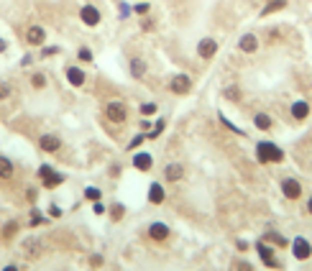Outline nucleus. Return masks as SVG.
<instances>
[{
  "mask_svg": "<svg viewBox=\"0 0 312 271\" xmlns=\"http://www.w3.org/2000/svg\"><path fill=\"white\" fill-rule=\"evenodd\" d=\"M80 59H82V62H92V52L87 49V46H82V49H80Z\"/></svg>",
  "mask_w": 312,
  "mask_h": 271,
  "instance_id": "32",
  "label": "nucleus"
},
{
  "mask_svg": "<svg viewBox=\"0 0 312 271\" xmlns=\"http://www.w3.org/2000/svg\"><path fill=\"white\" fill-rule=\"evenodd\" d=\"M56 52H59L56 46H46V49H44V52H41V56H54Z\"/></svg>",
  "mask_w": 312,
  "mask_h": 271,
  "instance_id": "37",
  "label": "nucleus"
},
{
  "mask_svg": "<svg viewBox=\"0 0 312 271\" xmlns=\"http://www.w3.org/2000/svg\"><path fill=\"white\" fill-rule=\"evenodd\" d=\"M162 130H164V120H159V123H156V126H154V130L148 133V138H156V136H159Z\"/></svg>",
  "mask_w": 312,
  "mask_h": 271,
  "instance_id": "33",
  "label": "nucleus"
},
{
  "mask_svg": "<svg viewBox=\"0 0 312 271\" xmlns=\"http://www.w3.org/2000/svg\"><path fill=\"white\" fill-rule=\"evenodd\" d=\"M148 202H151V205H162V202H164V187L162 184H151L148 187Z\"/></svg>",
  "mask_w": 312,
  "mask_h": 271,
  "instance_id": "15",
  "label": "nucleus"
},
{
  "mask_svg": "<svg viewBox=\"0 0 312 271\" xmlns=\"http://www.w3.org/2000/svg\"><path fill=\"white\" fill-rule=\"evenodd\" d=\"M144 141H146V136H144V133H138V136H136V138H133V141L128 144V148H130V151H133V148H138V146H141Z\"/></svg>",
  "mask_w": 312,
  "mask_h": 271,
  "instance_id": "30",
  "label": "nucleus"
},
{
  "mask_svg": "<svg viewBox=\"0 0 312 271\" xmlns=\"http://www.w3.org/2000/svg\"><path fill=\"white\" fill-rule=\"evenodd\" d=\"M10 95V87H8V82H0V100H6Z\"/></svg>",
  "mask_w": 312,
  "mask_h": 271,
  "instance_id": "34",
  "label": "nucleus"
},
{
  "mask_svg": "<svg viewBox=\"0 0 312 271\" xmlns=\"http://www.w3.org/2000/svg\"><path fill=\"white\" fill-rule=\"evenodd\" d=\"M256 159H258L261 164H279V162H284V151H282L276 144H272V141H258V146H256Z\"/></svg>",
  "mask_w": 312,
  "mask_h": 271,
  "instance_id": "1",
  "label": "nucleus"
},
{
  "mask_svg": "<svg viewBox=\"0 0 312 271\" xmlns=\"http://www.w3.org/2000/svg\"><path fill=\"white\" fill-rule=\"evenodd\" d=\"M164 176L169 179V182H180V179L184 176V166H182V164H169V166L164 169Z\"/></svg>",
  "mask_w": 312,
  "mask_h": 271,
  "instance_id": "14",
  "label": "nucleus"
},
{
  "mask_svg": "<svg viewBox=\"0 0 312 271\" xmlns=\"http://www.w3.org/2000/svg\"><path fill=\"white\" fill-rule=\"evenodd\" d=\"M254 126H256L258 130H269V128L274 126V120L266 116V112H256V116H254Z\"/></svg>",
  "mask_w": 312,
  "mask_h": 271,
  "instance_id": "18",
  "label": "nucleus"
},
{
  "mask_svg": "<svg viewBox=\"0 0 312 271\" xmlns=\"http://www.w3.org/2000/svg\"><path fill=\"white\" fill-rule=\"evenodd\" d=\"M286 6V0H272L269 6H266L264 10H261V16H272V13H276V10H282Z\"/></svg>",
  "mask_w": 312,
  "mask_h": 271,
  "instance_id": "24",
  "label": "nucleus"
},
{
  "mask_svg": "<svg viewBox=\"0 0 312 271\" xmlns=\"http://www.w3.org/2000/svg\"><path fill=\"white\" fill-rule=\"evenodd\" d=\"M141 112H144V116H154V112H156V102H146V105H141Z\"/></svg>",
  "mask_w": 312,
  "mask_h": 271,
  "instance_id": "31",
  "label": "nucleus"
},
{
  "mask_svg": "<svg viewBox=\"0 0 312 271\" xmlns=\"http://www.w3.org/2000/svg\"><path fill=\"white\" fill-rule=\"evenodd\" d=\"M64 182V176L62 174H56V172H52L46 179H44V187H46V190H54V187H59Z\"/></svg>",
  "mask_w": 312,
  "mask_h": 271,
  "instance_id": "22",
  "label": "nucleus"
},
{
  "mask_svg": "<svg viewBox=\"0 0 312 271\" xmlns=\"http://www.w3.org/2000/svg\"><path fill=\"white\" fill-rule=\"evenodd\" d=\"M236 271H254V266H251L248 261H238V264H236Z\"/></svg>",
  "mask_w": 312,
  "mask_h": 271,
  "instance_id": "36",
  "label": "nucleus"
},
{
  "mask_svg": "<svg viewBox=\"0 0 312 271\" xmlns=\"http://www.w3.org/2000/svg\"><path fill=\"white\" fill-rule=\"evenodd\" d=\"M84 197L90 200V202H98V200H100V190H98V187H87V190H84Z\"/></svg>",
  "mask_w": 312,
  "mask_h": 271,
  "instance_id": "27",
  "label": "nucleus"
},
{
  "mask_svg": "<svg viewBox=\"0 0 312 271\" xmlns=\"http://www.w3.org/2000/svg\"><path fill=\"white\" fill-rule=\"evenodd\" d=\"M133 10H136L138 16H144V13H148V3H141V6H136Z\"/></svg>",
  "mask_w": 312,
  "mask_h": 271,
  "instance_id": "38",
  "label": "nucleus"
},
{
  "mask_svg": "<svg viewBox=\"0 0 312 271\" xmlns=\"http://www.w3.org/2000/svg\"><path fill=\"white\" fill-rule=\"evenodd\" d=\"M31 87H36V90H41V87H46V77H44L41 72H36V74L31 77Z\"/></svg>",
  "mask_w": 312,
  "mask_h": 271,
  "instance_id": "26",
  "label": "nucleus"
},
{
  "mask_svg": "<svg viewBox=\"0 0 312 271\" xmlns=\"http://www.w3.org/2000/svg\"><path fill=\"white\" fill-rule=\"evenodd\" d=\"M292 118L294 120H307L310 118V102L307 100H297V102H292Z\"/></svg>",
  "mask_w": 312,
  "mask_h": 271,
  "instance_id": "12",
  "label": "nucleus"
},
{
  "mask_svg": "<svg viewBox=\"0 0 312 271\" xmlns=\"http://www.w3.org/2000/svg\"><path fill=\"white\" fill-rule=\"evenodd\" d=\"M52 172H54V169H52L49 164H44V166H38V176H41V179H46V176H49Z\"/></svg>",
  "mask_w": 312,
  "mask_h": 271,
  "instance_id": "35",
  "label": "nucleus"
},
{
  "mask_svg": "<svg viewBox=\"0 0 312 271\" xmlns=\"http://www.w3.org/2000/svg\"><path fill=\"white\" fill-rule=\"evenodd\" d=\"M24 251H26L31 258H36V256L41 254V240H38V238H28V240L24 243Z\"/></svg>",
  "mask_w": 312,
  "mask_h": 271,
  "instance_id": "19",
  "label": "nucleus"
},
{
  "mask_svg": "<svg viewBox=\"0 0 312 271\" xmlns=\"http://www.w3.org/2000/svg\"><path fill=\"white\" fill-rule=\"evenodd\" d=\"M151 154H136V156H133V166H136L138 172H148L151 169Z\"/></svg>",
  "mask_w": 312,
  "mask_h": 271,
  "instance_id": "16",
  "label": "nucleus"
},
{
  "mask_svg": "<svg viewBox=\"0 0 312 271\" xmlns=\"http://www.w3.org/2000/svg\"><path fill=\"white\" fill-rule=\"evenodd\" d=\"M80 18H82L84 26H98V24H100V10H98L95 6H84V8L80 10Z\"/></svg>",
  "mask_w": 312,
  "mask_h": 271,
  "instance_id": "8",
  "label": "nucleus"
},
{
  "mask_svg": "<svg viewBox=\"0 0 312 271\" xmlns=\"http://www.w3.org/2000/svg\"><path fill=\"white\" fill-rule=\"evenodd\" d=\"M282 192H284L286 200H300V197H302V184H300V179H292V176L282 179Z\"/></svg>",
  "mask_w": 312,
  "mask_h": 271,
  "instance_id": "4",
  "label": "nucleus"
},
{
  "mask_svg": "<svg viewBox=\"0 0 312 271\" xmlns=\"http://www.w3.org/2000/svg\"><path fill=\"white\" fill-rule=\"evenodd\" d=\"M169 233H172V230L166 228L164 222H151V225H148V238H151V240H159V243H162V240L169 238Z\"/></svg>",
  "mask_w": 312,
  "mask_h": 271,
  "instance_id": "10",
  "label": "nucleus"
},
{
  "mask_svg": "<svg viewBox=\"0 0 312 271\" xmlns=\"http://www.w3.org/2000/svg\"><path fill=\"white\" fill-rule=\"evenodd\" d=\"M66 80H70V84H74V87H82L84 84V72L77 70V66H70V70H66Z\"/></svg>",
  "mask_w": 312,
  "mask_h": 271,
  "instance_id": "17",
  "label": "nucleus"
},
{
  "mask_svg": "<svg viewBox=\"0 0 312 271\" xmlns=\"http://www.w3.org/2000/svg\"><path fill=\"white\" fill-rule=\"evenodd\" d=\"M113 218H116V220H120V218H123V205L113 208Z\"/></svg>",
  "mask_w": 312,
  "mask_h": 271,
  "instance_id": "39",
  "label": "nucleus"
},
{
  "mask_svg": "<svg viewBox=\"0 0 312 271\" xmlns=\"http://www.w3.org/2000/svg\"><path fill=\"white\" fill-rule=\"evenodd\" d=\"M238 49H240V52H246V54H254V52L258 49V38H256L254 34H246V36L238 41Z\"/></svg>",
  "mask_w": 312,
  "mask_h": 271,
  "instance_id": "13",
  "label": "nucleus"
},
{
  "mask_svg": "<svg viewBox=\"0 0 312 271\" xmlns=\"http://www.w3.org/2000/svg\"><path fill=\"white\" fill-rule=\"evenodd\" d=\"M3 271H18V266H13V264H10V266H6Z\"/></svg>",
  "mask_w": 312,
  "mask_h": 271,
  "instance_id": "44",
  "label": "nucleus"
},
{
  "mask_svg": "<svg viewBox=\"0 0 312 271\" xmlns=\"http://www.w3.org/2000/svg\"><path fill=\"white\" fill-rule=\"evenodd\" d=\"M26 41L31 44V46H41V44L46 41V31H44L41 26H31L26 31Z\"/></svg>",
  "mask_w": 312,
  "mask_h": 271,
  "instance_id": "11",
  "label": "nucleus"
},
{
  "mask_svg": "<svg viewBox=\"0 0 312 271\" xmlns=\"http://www.w3.org/2000/svg\"><path fill=\"white\" fill-rule=\"evenodd\" d=\"M6 49H8V44H6V41H3V38H0V54H3V52H6Z\"/></svg>",
  "mask_w": 312,
  "mask_h": 271,
  "instance_id": "42",
  "label": "nucleus"
},
{
  "mask_svg": "<svg viewBox=\"0 0 312 271\" xmlns=\"http://www.w3.org/2000/svg\"><path fill=\"white\" fill-rule=\"evenodd\" d=\"M38 146H41V151L54 154V151H59L62 141H59V136H54V133H46V136H41V138H38Z\"/></svg>",
  "mask_w": 312,
  "mask_h": 271,
  "instance_id": "9",
  "label": "nucleus"
},
{
  "mask_svg": "<svg viewBox=\"0 0 312 271\" xmlns=\"http://www.w3.org/2000/svg\"><path fill=\"white\" fill-rule=\"evenodd\" d=\"M31 225H41V222H46V218H44L38 210H31V220H28Z\"/></svg>",
  "mask_w": 312,
  "mask_h": 271,
  "instance_id": "28",
  "label": "nucleus"
},
{
  "mask_svg": "<svg viewBox=\"0 0 312 271\" xmlns=\"http://www.w3.org/2000/svg\"><path fill=\"white\" fill-rule=\"evenodd\" d=\"M130 74L133 77H144L146 74V64L141 59H130Z\"/></svg>",
  "mask_w": 312,
  "mask_h": 271,
  "instance_id": "23",
  "label": "nucleus"
},
{
  "mask_svg": "<svg viewBox=\"0 0 312 271\" xmlns=\"http://www.w3.org/2000/svg\"><path fill=\"white\" fill-rule=\"evenodd\" d=\"M261 240H266V243H272V246H279V248H284V246H289V240L282 236V233H266Z\"/></svg>",
  "mask_w": 312,
  "mask_h": 271,
  "instance_id": "20",
  "label": "nucleus"
},
{
  "mask_svg": "<svg viewBox=\"0 0 312 271\" xmlns=\"http://www.w3.org/2000/svg\"><path fill=\"white\" fill-rule=\"evenodd\" d=\"M256 251H258V256L264 258V264L269 266V268H279V261L274 258V248L272 246H266L264 240H258L256 243Z\"/></svg>",
  "mask_w": 312,
  "mask_h": 271,
  "instance_id": "6",
  "label": "nucleus"
},
{
  "mask_svg": "<svg viewBox=\"0 0 312 271\" xmlns=\"http://www.w3.org/2000/svg\"><path fill=\"white\" fill-rule=\"evenodd\" d=\"M190 87H192V80H190L187 74H176V77L169 82V90H172L174 95H187Z\"/></svg>",
  "mask_w": 312,
  "mask_h": 271,
  "instance_id": "5",
  "label": "nucleus"
},
{
  "mask_svg": "<svg viewBox=\"0 0 312 271\" xmlns=\"http://www.w3.org/2000/svg\"><path fill=\"white\" fill-rule=\"evenodd\" d=\"M16 233H18V222H16V220H10V222L6 225V228H3V240H10Z\"/></svg>",
  "mask_w": 312,
  "mask_h": 271,
  "instance_id": "25",
  "label": "nucleus"
},
{
  "mask_svg": "<svg viewBox=\"0 0 312 271\" xmlns=\"http://www.w3.org/2000/svg\"><path fill=\"white\" fill-rule=\"evenodd\" d=\"M292 256H294L297 261H307V258L312 256V246H310L307 238L297 236V238L292 240Z\"/></svg>",
  "mask_w": 312,
  "mask_h": 271,
  "instance_id": "3",
  "label": "nucleus"
},
{
  "mask_svg": "<svg viewBox=\"0 0 312 271\" xmlns=\"http://www.w3.org/2000/svg\"><path fill=\"white\" fill-rule=\"evenodd\" d=\"M49 215H52V218H59V215H62V210H59L56 205H52V208H49Z\"/></svg>",
  "mask_w": 312,
  "mask_h": 271,
  "instance_id": "40",
  "label": "nucleus"
},
{
  "mask_svg": "<svg viewBox=\"0 0 312 271\" xmlns=\"http://www.w3.org/2000/svg\"><path fill=\"white\" fill-rule=\"evenodd\" d=\"M307 212H310V215H312V197H310V200H307Z\"/></svg>",
  "mask_w": 312,
  "mask_h": 271,
  "instance_id": "43",
  "label": "nucleus"
},
{
  "mask_svg": "<svg viewBox=\"0 0 312 271\" xmlns=\"http://www.w3.org/2000/svg\"><path fill=\"white\" fill-rule=\"evenodd\" d=\"M90 261H92V266H100V264H102V256H92Z\"/></svg>",
  "mask_w": 312,
  "mask_h": 271,
  "instance_id": "41",
  "label": "nucleus"
},
{
  "mask_svg": "<svg viewBox=\"0 0 312 271\" xmlns=\"http://www.w3.org/2000/svg\"><path fill=\"white\" fill-rule=\"evenodd\" d=\"M197 54L202 56V59H212L218 54V41L215 38H202L197 44Z\"/></svg>",
  "mask_w": 312,
  "mask_h": 271,
  "instance_id": "7",
  "label": "nucleus"
},
{
  "mask_svg": "<svg viewBox=\"0 0 312 271\" xmlns=\"http://www.w3.org/2000/svg\"><path fill=\"white\" fill-rule=\"evenodd\" d=\"M226 98H228V100H240V90H238V87H228V90H226Z\"/></svg>",
  "mask_w": 312,
  "mask_h": 271,
  "instance_id": "29",
  "label": "nucleus"
},
{
  "mask_svg": "<svg viewBox=\"0 0 312 271\" xmlns=\"http://www.w3.org/2000/svg\"><path fill=\"white\" fill-rule=\"evenodd\" d=\"M105 116H108L110 123H126L128 110H126V105H123L120 100H113V102H108V105H105Z\"/></svg>",
  "mask_w": 312,
  "mask_h": 271,
  "instance_id": "2",
  "label": "nucleus"
},
{
  "mask_svg": "<svg viewBox=\"0 0 312 271\" xmlns=\"http://www.w3.org/2000/svg\"><path fill=\"white\" fill-rule=\"evenodd\" d=\"M13 176V162L0 156V179H10Z\"/></svg>",
  "mask_w": 312,
  "mask_h": 271,
  "instance_id": "21",
  "label": "nucleus"
}]
</instances>
